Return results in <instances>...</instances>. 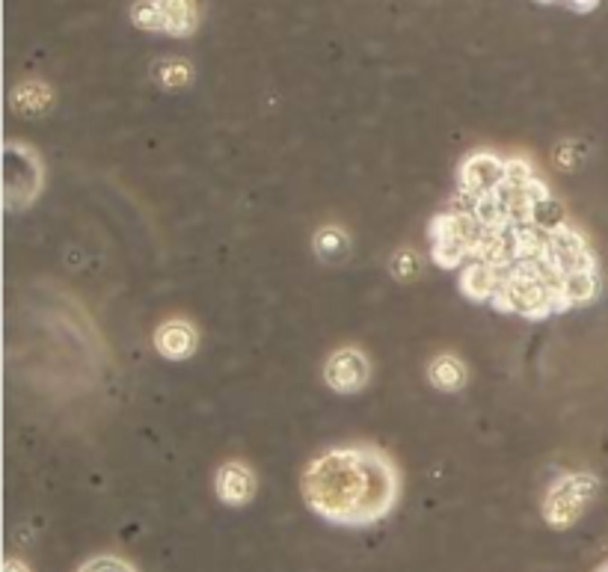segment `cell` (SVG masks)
I'll use <instances>...</instances> for the list:
<instances>
[{
    "mask_svg": "<svg viewBox=\"0 0 608 572\" xmlns=\"http://www.w3.org/2000/svg\"><path fill=\"white\" fill-rule=\"evenodd\" d=\"M428 244L436 267L457 273L466 300L522 321L591 306L603 291L594 246L525 158L466 155Z\"/></svg>",
    "mask_w": 608,
    "mask_h": 572,
    "instance_id": "obj_1",
    "label": "cell"
},
{
    "mask_svg": "<svg viewBox=\"0 0 608 572\" xmlns=\"http://www.w3.org/2000/svg\"><path fill=\"white\" fill-rule=\"evenodd\" d=\"M300 490L306 507L324 522L365 528L398 507L401 472L383 448L339 445L306 466Z\"/></svg>",
    "mask_w": 608,
    "mask_h": 572,
    "instance_id": "obj_2",
    "label": "cell"
},
{
    "mask_svg": "<svg viewBox=\"0 0 608 572\" xmlns=\"http://www.w3.org/2000/svg\"><path fill=\"white\" fill-rule=\"evenodd\" d=\"M597 492H600V478H594L588 472H573V475L558 478L549 487L546 498H543V519H546V525H552L558 531L576 525L585 516L588 504L597 498Z\"/></svg>",
    "mask_w": 608,
    "mask_h": 572,
    "instance_id": "obj_3",
    "label": "cell"
},
{
    "mask_svg": "<svg viewBox=\"0 0 608 572\" xmlns=\"http://www.w3.org/2000/svg\"><path fill=\"white\" fill-rule=\"evenodd\" d=\"M131 21L140 30L184 39L199 27V0H137Z\"/></svg>",
    "mask_w": 608,
    "mask_h": 572,
    "instance_id": "obj_4",
    "label": "cell"
},
{
    "mask_svg": "<svg viewBox=\"0 0 608 572\" xmlns=\"http://www.w3.org/2000/svg\"><path fill=\"white\" fill-rule=\"evenodd\" d=\"M371 380V362L359 347H342L324 362V383L336 395H356Z\"/></svg>",
    "mask_w": 608,
    "mask_h": 572,
    "instance_id": "obj_5",
    "label": "cell"
},
{
    "mask_svg": "<svg viewBox=\"0 0 608 572\" xmlns=\"http://www.w3.org/2000/svg\"><path fill=\"white\" fill-rule=\"evenodd\" d=\"M214 490L217 498L229 507H244L253 501L256 495V475L247 463H238V460H229L217 469V478H214Z\"/></svg>",
    "mask_w": 608,
    "mask_h": 572,
    "instance_id": "obj_6",
    "label": "cell"
},
{
    "mask_svg": "<svg viewBox=\"0 0 608 572\" xmlns=\"http://www.w3.org/2000/svg\"><path fill=\"white\" fill-rule=\"evenodd\" d=\"M152 341H155V350H158L164 359L181 362V359H187V356L196 353L199 335H196L193 324L175 318V321H167V324H161V327L155 329V338H152Z\"/></svg>",
    "mask_w": 608,
    "mask_h": 572,
    "instance_id": "obj_7",
    "label": "cell"
},
{
    "mask_svg": "<svg viewBox=\"0 0 608 572\" xmlns=\"http://www.w3.org/2000/svg\"><path fill=\"white\" fill-rule=\"evenodd\" d=\"M428 380L434 383L439 392H460L469 380V368L460 356L454 353H439L434 362L428 365Z\"/></svg>",
    "mask_w": 608,
    "mask_h": 572,
    "instance_id": "obj_8",
    "label": "cell"
},
{
    "mask_svg": "<svg viewBox=\"0 0 608 572\" xmlns=\"http://www.w3.org/2000/svg\"><path fill=\"white\" fill-rule=\"evenodd\" d=\"M315 252H318L321 261H327V264H339V261H345L350 252L348 232L339 229V226H324V229L315 235Z\"/></svg>",
    "mask_w": 608,
    "mask_h": 572,
    "instance_id": "obj_9",
    "label": "cell"
},
{
    "mask_svg": "<svg viewBox=\"0 0 608 572\" xmlns=\"http://www.w3.org/2000/svg\"><path fill=\"white\" fill-rule=\"evenodd\" d=\"M392 273H395V279L410 282V279L419 273V255H416L413 249H401V252H395V258H392Z\"/></svg>",
    "mask_w": 608,
    "mask_h": 572,
    "instance_id": "obj_10",
    "label": "cell"
},
{
    "mask_svg": "<svg viewBox=\"0 0 608 572\" xmlns=\"http://www.w3.org/2000/svg\"><path fill=\"white\" fill-rule=\"evenodd\" d=\"M78 572H137L128 561L116 558V555H101V558H92Z\"/></svg>",
    "mask_w": 608,
    "mask_h": 572,
    "instance_id": "obj_11",
    "label": "cell"
},
{
    "mask_svg": "<svg viewBox=\"0 0 608 572\" xmlns=\"http://www.w3.org/2000/svg\"><path fill=\"white\" fill-rule=\"evenodd\" d=\"M190 78H193V72H190L187 63H181V60L161 63V81H164V86H184Z\"/></svg>",
    "mask_w": 608,
    "mask_h": 572,
    "instance_id": "obj_12",
    "label": "cell"
},
{
    "mask_svg": "<svg viewBox=\"0 0 608 572\" xmlns=\"http://www.w3.org/2000/svg\"><path fill=\"white\" fill-rule=\"evenodd\" d=\"M537 3H543V6H564V9H570V12H591V9H597L603 0H537Z\"/></svg>",
    "mask_w": 608,
    "mask_h": 572,
    "instance_id": "obj_13",
    "label": "cell"
},
{
    "mask_svg": "<svg viewBox=\"0 0 608 572\" xmlns=\"http://www.w3.org/2000/svg\"><path fill=\"white\" fill-rule=\"evenodd\" d=\"M3 572H30L21 561H15V558H9L6 564H3Z\"/></svg>",
    "mask_w": 608,
    "mask_h": 572,
    "instance_id": "obj_14",
    "label": "cell"
}]
</instances>
